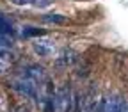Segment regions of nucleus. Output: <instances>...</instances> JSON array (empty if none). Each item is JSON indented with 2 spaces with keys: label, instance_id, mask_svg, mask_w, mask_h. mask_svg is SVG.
<instances>
[{
  "label": "nucleus",
  "instance_id": "nucleus-5",
  "mask_svg": "<svg viewBox=\"0 0 128 112\" xmlns=\"http://www.w3.org/2000/svg\"><path fill=\"white\" fill-rule=\"evenodd\" d=\"M12 62V54L7 48H0V75H2Z\"/></svg>",
  "mask_w": 128,
  "mask_h": 112
},
{
  "label": "nucleus",
  "instance_id": "nucleus-1",
  "mask_svg": "<svg viewBox=\"0 0 128 112\" xmlns=\"http://www.w3.org/2000/svg\"><path fill=\"white\" fill-rule=\"evenodd\" d=\"M54 105H55V110H57V112H71V107H73V94H71V89H70L68 86H60V87L55 91Z\"/></svg>",
  "mask_w": 128,
  "mask_h": 112
},
{
  "label": "nucleus",
  "instance_id": "nucleus-4",
  "mask_svg": "<svg viewBox=\"0 0 128 112\" xmlns=\"http://www.w3.org/2000/svg\"><path fill=\"white\" fill-rule=\"evenodd\" d=\"M34 52L38 54V55H41V57H48V55H52L54 54V50H55V44L52 43V41H48V39H38V41H34Z\"/></svg>",
  "mask_w": 128,
  "mask_h": 112
},
{
  "label": "nucleus",
  "instance_id": "nucleus-6",
  "mask_svg": "<svg viewBox=\"0 0 128 112\" xmlns=\"http://www.w3.org/2000/svg\"><path fill=\"white\" fill-rule=\"evenodd\" d=\"M110 105H112V112H128V105L121 96H116V98L110 102Z\"/></svg>",
  "mask_w": 128,
  "mask_h": 112
},
{
  "label": "nucleus",
  "instance_id": "nucleus-10",
  "mask_svg": "<svg viewBox=\"0 0 128 112\" xmlns=\"http://www.w3.org/2000/svg\"><path fill=\"white\" fill-rule=\"evenodd\" d=\"M43 20L44 22H50V23H64V22H66V18L60 16V14H48V16H44Z\"/></svg>",
  "mask_w": 128,
  "mask_h": 112
},
{
  "label": "nucleus",
  "instance_id": "nucleus-11",
  "mask_svg": "<svg viewBox=\"0 0 128 112\" xmlns=\"http://www.w3.org/2000/svg\"><path fill=\"white\" fill-rule=\"evenodd\" d=\"M43 112H57L52 100H44V108H43Z\"/></svg>",
  "mask_w": 128,
  "mask_h": 112
},
{
  "label": "nucleus",
  "instance_id": "nucleus-9",
  "mask_svg": "<svg viewBox=\"0 0 128 112\" xmlns=\"http://www.w3.org/2000/svg\"><path fill=\"white\" fill-rule=\"evenodd\" d=\"M44 34V30H41V28H34V27H27L25 30H23V36L25 38H32V36H43Z\"/></svg>",
  "mask_w": 128,
  "mask_h": 112
},
{
  "label": "nucleus",
  "instance_id": "nucleus-12",
  "mask_svg": "<svg viewBox=\"0 0 128 112\" xmlns=\"http://www.w3.org/2000/svg\"><path fill=\"white\" fill-rule=\"evenodd\" d=\"M54 2V0H32V4H34L36 7H48Z\"/></svg>",
  "mask_w": 128,
  "mask_h": 112
},
{
  "label": "nucleus",
  "instance_id": "nucleus-8",
  "mask_svg": "<svg viewBox=\"0 0 128 112\" xmlns=\"http://www.w3.org/2000/svg\"><path fill=\"white\" fill-rule=\"evenodd\" d=\"M96 112H112V105H110V102H108L107 98H102L100 103H98V107H96Z\"/></svg>",
  "mask_w": 128,
  "mask_h": 112
},
{
  "label": "nucleus",
  "instance_id": "nucleus-13",
  "mask_svg": "<svg viewBox=\"0 0 128 112\" xmlns=\"http://www.w3.org/2000/svg\"><path fill=\"white\" fill-rule=\"evenodd\" d=\"M11 4H14V6H28V4H32V0H9Z\"/></svg>",
  "mask_w": 128,
  "mask_h": 112
},
{
  "label": "nucleus",
  "instance_id": "nucleus-7",
  "mask_svg": "<svg viewBox=\"0 0 128 112\" xmlns=\"http://www.w3.org/2000/svg\"><path fill=\"white\" fill-rule=\"evenodd\" d=\"M9 32H12L11 23L7 22V18H6V16H2V14H0V36H2V34H9Z\"/></svg>",
  "mask_w": 128,
  "mask_h": 112
},
{
  "label": "nucleus",
  "instance_id": "nucleus-3",
  "mask_svg": "<svg viewBox=\"0 0 128 112\" xmlns=\"http://www.w3.org/2000/svg\"><path fill=\"white\" fill-rule=\"evenodd\" d=\"M25 76L30 78L32 82L38 84V86H41L43 82H46V73H44V70H43L41 66H38V64L28 66V68L25 70Z\"/></svg>",
  "mask_w": 128,
  "mask_h": 112
},
{
  "label": "nucleus",
  "instance_id": "nucleus-2",
  "mask_svg": "<svg viewBox=\"0 0 128 112\" xmlns=\"http://www.w3.org/2000/svg\"><path fill=\"white\" fill-rule=\"evenodd\" d=\"M12 84H14V89L20 91L23 96H28V98H32V100L38 98V87H39V86L34 84V82H32L30 78H27L25 75H23L22 78H16Z\"/></svg>",
  "mask_w": 128,
  "mask_h": 112
}]
</instances>
